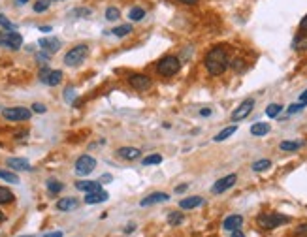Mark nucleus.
<instances>
[{"instance_id": "b1692460", "label": "nucleus", "mask_w": 307, "mask_h": 237, "mask_svg": "<svg viewBox=\"0 0 307 237\" xmlns=\"http://www.w3.org/2000/svg\"><path fill=\"white\" fill-rule=\"evenodd\" d=\"M129 32H132V25H121V27H115L113 30H111V34L117 38H122L127 36Z\"/></svg>"}, {"instance_id": "f3484780", "label": "nucleus", "mask_w": 307, "mask_h": 237, "mask_svg": "<svg viewBox=\"0 0 307 237\" xmlns=\"http://www.w3.org/2000/svg\"><path fill=\"white\" fill-rule=\"evenodd\" d=\"M76 188L81 190V192H85V194H89V192H94V190H100V183H98V181H78V183H76Z\"/></svg>"}, {"instance_id": "c85d7f7f", "label": "nucleus", "mask_w": 307, "mask_h": 237, "mask_svg": "<svg viewBox=\"0 0 307 237\" xmlns=\"http://www.w3.org/2000/svg\"><path fill=\"white\" fill-rule=\"evenodd\" d=\"M183 220H185V218H183V215H181V213H175V211H173V213H170V215H168V224H170V226H179Z\"/></svg>"}, {"instance_id": "09e8293b", "label": "nucleus", "mask_w": 307, "mask_h": 237, "mask_svg": "<svg viewBox=\"0 0 307 237\" xmlns=\"http://www.w3.org/2000/svg\"><path fill=\"white\" fill-rule=\"evenodd\" d=\"M179 2H183V4H196L198 0H179Z\"/></svg>"}, {"instance_id": "a878e982", "label": "nucleus", "mask_w": 307, "mask_h": 237, "mask_svg": "<svg viewBox=\"0 0 307 237\" xmlns=\"http://www.w3.org/2000/svg\"><path fill=\"white\" fill-rule=\"evenodd\" d=\"M281 151H298L301 147L300 141H281Z\"/></svg>"}, {"instance_id": "dca6fc26", "label": "nucleus", "mask_w": 307, "mask_h": 237, "mask_svg": "<svg viewBox=\"0 0 307 237\" xmlns=\"http://www.w3.org/2000/svg\"><path fill=\"white\" fill-rule=\"evenodd\" d=\"M241 224H243V216L241 215H230L224 218V222H222V228L224 230H237V228H241Z\"/></svg>"}, {"instance_id": "9b49d317", "label": "nucleus", "mask_w": 307, "mask_h": 237, "mask_svg": "<svg viewBox=\"0 0 307 237\" xmlns=\"http://www.w3.org/2000/svg\"><path fill=\"white\" fill-rule=\"evenodd\" d=\"M236 181H237V177L232 173V175H226V177H222V179H219L217 183L213 185V190L215 194H222L224 190H228V188H232L234 185H236Z\"/></svg>"}, {"instance_id": "9d476101", "label": "nucleus", "mask_w": 307, "mask_h": 237, "mask_svg": "<svg viewBox=\"0 0 307 237\" xmlns=\"http://www.w3.org/2000/svg\"><path fill=\"white\" fill-rule=\"evenodd\" d=\"M129 83L136 91H145V89L151 87V77L149 75H143V73H132L129 77Z\"/></svg>"}, {"instance_id": "37998d69", "label": "nucleus", "mask_w": 307, "mask_h": 237, "mask_svg": "<svg viewBox=\"0 0 307 237\" xmlns=\"http://www.w3.org/2000/svg\"><path fill=\"white\" fill-rule=\"evenodd\" d=\"M300 29H301V30H307V15H305V17H303V19H301Z\"/></svg>"}, {"instance_id": "a18cd8bd", "label": "nucleus", "mask_w": 307, "mask_h": 237, "mask_svg": "<svg viewBox=\"0 0 307 237\" xmlns=\"http://www.w3.org/2000/svg\"><path fill=\"white\" fill-rule=\"evenodd\" d=\"M232 237H245L241 233V231H239V228H237V230H232Z\"/></svg>"}, {"instance_id": "8fccbe9b", "label": "nucleus", "mask_w": 307, "mask_h": 237, "mask_svg": "<svg viewBox=\"0 0 307 237\" xmlns=\"http://www.w3.org/2000/svg\"><path fill=\"white\" fill-rule=\"evenodd\" d=\"M40 30L42 32H51V27H40Z\"/></svg>"}, {"instance_id": "f03ea898", "label": "nucleus", "mask_w": 307, "mask_h": 237, "mask_svg": "<svg viewBox=\"0 0 307 237\" xmlns=\"http://www.w3.org/2000/svg\"><path fill=\"white\" fill-rule=\"evenodd\" d=\"M288 220H290L288 216L279 215V213H262V215L257 218L258 226L264 228V230H273V228H277L281 224H286Z\"/></svg>"}, {"instance_id": "7ed1b4c3", "label": "nucleus", "mask_w": 307, "mask_h": 237, "mask_svg": "<svg viewBox=\"0 0 307 237\" xmlns=\"http://www.w3.org/2000/svg\"><path fill=\"white\" fill-rule=\"evenodd\" d=\"M87 55H89V45H85V43L76 45V47H72V49L66 53L65 64L66 66H79L87 58Z\"/></svg>"}, {"instance_id": "c756f323", "label": "nucleus", "mask_w": 307, "mask_h": 237, "mask_svg": "<svg viewBox=\"0 0 307 237\" xmlns=\"http://www.w3.org/2000/svg\"><path fill=\"white\" fill-rule=\"evenodd\" d=\"M63 188H65V185H63V183H58V181H55V179L47 181V190H49V192H53V194L60 192Z\"/></svg>"}, {"instance_id": "3c124183", "label": "nucleus", "mask_w": 307, "mask_h": 237, "mask_svg": "<svg viewBox=\"0 0 307 237\" xmlns=\"http://www.w3.org/2000/svg\"><path fill=\"white\" fill-rule=\"evenodd\" d=\"M134 228H136L134 224H132V226H127V231H129V233H130V231H134Z\"/></svg>"}, {"instance_id": "4c0bfd02", "label": "nucleus", "mask_w": 307, "mask_h": 237, "mask_svg": "<svg viewBox=\"0 0 307 237\" xmlns=\"http://www.w3.org/2000/svg\"><path fill=\"white\" fill-rule=\"evenodd\" d=\"M296 237H307V224H301L296 228Z\"/></svg>"}, {"instance_id": "6ab92c4d", "label": "nucleus", "mask_w": 307, "mask_h": 237, "mask_svg": "<svg viewBox=\"0 0 307 237\" xmlns=\"http://www.w3.org/2000/svg\"><path fill=\"white\" fill-rule=\"evenodd\" d=\"M204 203V198L200 196H193V198H185V200L179 201V207L181 209H194V207H200Z\"/></svg>"}, {"instance_id": "e433bc0d", "label": "nucleus", "mask_w": 307, "mask_h": 237, "mask_svg": "<svg viewBox=\"0 0 307 237\" xmlns=\"http://www.w3.org/2000/svg\"><path fill=\"white\" fill-rule=\"evenodd\" d=\"M74 98H76V91L68 87V89L65 91V100H66V102H74Z\"/></svg>"}, {"instance_id": "2eb2a0df", "label": "nucleus", "mask_w": 307, "mask_h": 237, "mask_svg": "<svg viewBox=\"0 0 307 237\" xmlns=\"http://www.w3.org/2000/svg\"><path fill=\"white\" fill-rule=\"evenodd\" d=\"M107 198H109L107 192H104V190H94V192H89V194L85 196V203H89V205L104 203V201H107Z\"/></svg>"}, {"instance_id": "7c9ffc66", "label": "nucleus", "mask_w": 307, "mask_h": 237, "mask_svg": "<svg viewBox=\"0 0 307 237\" xmlns=\"http://www.w3.org/2000/svg\"><path fill=\"white\" fill-rule=\"evenodd\" d=\"M281 111H283V106H279V104H270V106L266 108V115H268V117H277Z\"/></svg>"}, {"instance_id": "603ef678", "label": "nucleus", "mask_w": 307, "mask_h": 237, "mask_svg": "<svg viewBox=\"0 0 307 237\" xmlns=\"http://www.w3.org/2000/svg\"><path fill=\"white\" fill-rule=\"evenodd\" d=\"M4 218H6V216H4V213L0 211V222H4Z\"/></svg>"}, {"instance_id": "0eeeda50", "label": "nucleus", "mask_w": 307, "mask_h": 237, "mask_svg": "<svg viewBox=\"0 0 307 237\" xmlns=\"http://www.w3.org/2000/svg\"><path fill=\"white\" fill-rule=\"evenodd\" d=\"M4 119L8 121H29L30 119V109L27 108H8L2 111Z\"/></svg>"}, {"instance_id": "6e6d98bb", "label": "nucleus", "mask_w": 307, "mask_h": 237, "mask_svg": "<svg viewBox=\"0 0 307 237\" xmlns=\"http://www.w3.org/2000/svg\"><path fill=\"white\" fill-rule=\"evenodd\" d=\"M49 2H55V0H49Z\"/></svg>"}, {"instance_id": "de8ad7c7", "label": "nucleus", "mask_w": 307, "mask_h": 237, "mask_svg": "<svg viewBox=\"0 0 307 237\" xmlns=\"http://www.w3.org/2000/svg\"><path fill=\"white\" fill-rule=\"evenodd\" d=\"M200 115H204V117L211 115V109H202V111H200Z\"/></svg>"}, {"instance_id": "ddd939ff", "label": "nucleus", "mask_w": 307, "mask_h": 237, "mask_svg": "<svg viewBox=\"0 0 307 237\" xmlns=\"http://www.w3.org/2000/svg\"><path fill=\"white\" fill-rule=\"evenodd\" d=\"M168 200H170V196L166 194V192H153L151 196L143 198V200L140 201V205H142V207H149V205H155V203H164V201Z\"/></svg>"}, {"instance_id": "4be33fe9", "label": "nucleus", "mask_w": 307, "mask_h": 237, "mask_svg": "<svg viewBox=\"0 0 307 237\" xmlns=\"http://www.w3.org/2000/svg\"><path fill=\"white\" fill-rule=\"evenodd\" d=\"M236 130H237V126H228V128H224L222 132H219L213 139H215V141H224V139H228L232 134H236Z\"/></svg>"}, {"instance_id": "a19ab883", "label": "nucleus", "mask_w": 307, "mask_h": 237, "mask_svg": "<svg viewBox=\"0 0 307 237\" xmlns=\"http://www.w3.org/2000/svg\"><path fill=\"white\" fill-rule=\"evenodd\" d=\"M91 14V10H76V12H72V15H89Z\"/></svg>"}, {"instance_id": "cd10ccee", "label": "nucleus", "mask_w": 307, "mask_h": 237, "mask_svg": "<svg viewBox=\"0 0 307 237\" xmlns=\"http://www.w3.org/2000/svg\"><path fill=\"white\" fill-rule=\"evenodd\" d=\"M268 168H272V162L266 160V158L264 160H257V162L253 164V170H255V172H266Z\"/></svg>"}, {"instance_id": "473e14b6", "label": "nucleus", "mask_w": 307, "mask_h": 237, "mask_svg": "<svg viewBox=\"0 0 307 237\" xmlns=\"http://www.w3.org/2000/svg\"><path fill=\"white\" fill-rule=\"evenodd\" d=\"M119 15H121V12H119L117 8H113V6H109L106 10V19H107V21H117V19H119Z\"/></svg>"}, {"instance_id": "f257e3e1", "label": "nucleus", "mask_w": 307, "mask_h": 237, "mask_svg": "<svg viewBox=\"0 0 307 237\" xmlns=\"http://www.w3.org/2000/svg\"><path fill=\"white\" fill-rule=\"evenodd\" d=\"M230 66L228 53L224 47H213L206 55V68L211 75H221L226 72V68Z\"/></svg>"}, {"instance_id": "c9c22d12", "label": "nucleus", "mask_w": 307, "mask_h": 237, "mask_svg": "<svg viewBox=\"0 0 307 237\" xmlns=\"http://www.w3.org/2000/svg\"><path fill=\"white\" fill-rule=\"evenodd\" d=\"M294 49H298V51H301V49H307V38H296V42H294Z\"/></svg>"}, {"instance_id": "58836bf2", "label": "nucleus", "mask_w": 307, "mask_h": 237, "mask_svg": "<svg viewBox=\"0 0 307 237\" xmlns=\"http://www.w3.org/2000/svg\"><path fill=\"white\" fill-rule=\"evenodd\" d=\"M303 106H305V104H292V106H290V108H288V113H298V111H301V109H303Z\"/></svg>"}, {"instance_id": "2f4dec72", "label": "nucleus", "mask_w": 307, "mask_h": 237, "mask_svg": "<svg viewBox=\"0 0 307 237\" xmlns=\"http://www.w3.org/2000/svg\"><path fill=\"white\" fill-rule=\"evenodd\" d=\"M162 162V156L160 154H149V156H145L142 160L143 166H153V164H160Z\"/></svg>"}, {"instance_id": "ea45409f", "label": "nucleus", "mask_w": 307, "mask_h": 237, "mask_svg": "<svg viewBox=\"0 0 307 237\" xmlns=\"http://www.w3.org/2000/svg\"><path fill=\"white\" fill-rule=\"evenodd\" d=\"M32 109H34L36 113H45V106H43V104H34Z\"/></svg>"}, {"instance_id": "c03bdc74", "label": "nucleus", "mask_w": 307, "mask_h": 237, "mask_svg": "<svg viewBox=\"0 0 307 237\" xmlns=\"http://www.w3.org/2000/svg\"><path fill=\"white\" fill-rule=\"evenodd\" d=\"M300 102L301 104H307V91H303V93L300 94Z\"/></svg>"}, {"instance_id": "f704fd0d", "label": "nucleus", "mask_w": 307, "mask_h": 237, "mask_svg": "<svg viewBox=\"0 0 307 237\" xmlns=\"http://www.w3.org/2000/svg\"><path fill=\"white\" fill-rule=\"evenodd\" d=\"M0 29H4V30H15V27H14V23L8 21L6 15L0 14Z\"/></svg>"}, {"instance_id": "393cba45", "label": "nucleus", "mask_w": 307, "mask_h": 237, "mask_svg": "<svg viewBox=\"0 0 307 237\" xmlns=\"http://www.w3.org/2000/svg\"><path fill=\"white\" fill-rule=\"evenodd\" d=\"M129 17H130V21H142L143 17H145V12H143L142 8H132L129 12Z\"/></svg>"}, {"instance_id": "412c9836", "label": "nucleus", "mask_w": 307, "mask_h": 237, "mask_svg": "<svg viewBox=\"0 0 307 237\" xmlns=\"http://www.w3.org/2000/svg\"><path fill=\"white\" fill-rule=\"evenodd\" d=\"M270 130H272V126L268 122H257V124L251 126V134L253 136H266Z\"/></svg>"}, {"instance_id": "20e7f679", "label": "nucleus", "mask_w": 307, "mask_h": 237, "mask_svg": "<svg viewBox=\"0 0 307 237\" xmlns=\"http://www.w3.org/2000/svg\"><path fill=\"white\" fill-rule=\"evenodd\" d=\"M179 68H181V62L177 57H164L157 64V72L164 77H171L179 72Z\"/></svg>"}, {"instance_id": "39448f33", "label": "nucleus", "mask_w": 307, "mask_h": 237, "mask_svg": "<svg viewBox=\"0 0 307 237\" xmlns=\"http://www.w3.org/2000/svg\"><path fill=\"white\" fill-rule=\"evenodd\" d=\"M94 168H96V160L93 156H89V154H83V156L78 158V162H76V173L78 175H89V173L94 172Z\"/></svg>"}, {"instance_id": "72a5a7b5", "label": "nucleus", "mask_w": 307, "mask_h": 237, "mask_svg": "<svg viewBox=\"0 0 307 237\" xmlns=\"http://www.w3.org/2000/svg\"><path fill=\"white\" fill-rule=\"evenodd\" d=\"M49 4H51L49 0H38L34 4V12L36 14H42V12H45V10L49 8Z\"/></svg>"}, {"instance_id": "864d4df0", "label": "nucleus", "mask_w": 307, "mask_h": 237, "mask_svg": "<svg viewBox=\"0 0 307 237\" xmlns=\"http://www.w3.org/2000/svg\"><path fill=\"white\" fill-rule=\"evenodd\" d=\"M29 0H17V4H27Z\"/></svg>"}, {"instance_id": "6e6552de", "label": "nucleus", "mask_w": 307, "mask_h": 237, "mask_svg": "<svg viewBox=\"0 0 307 237\" xmlns=\"http://www.w3.org/2000/svg\"><path fill=\"white\" fill-rule=\"evenodd\" d=\"M253 108H255V100H253V98H247V100L241 102V104L234 109V113H232V121L237 122V121H241V119H245V117L253 111Z\"/></svg>"}, {"instance_id": "f8f14e48", "label": "nucleus", "mask_w": 307, "mask_h": 237, "mask_svg": "<svg viewBox=\"0 0 307 237\" xmlns=\"http://www.w3.org/2000/svg\"><path fill=\"white\" fill-rule=\"evenodd\" d=\"M38 45H40L47 55H53V53H57V51L60 49V40H57V38H42V40L38 42Z\"/></svg>"}, {"instance_id": "423d86ee", "label": "nucleus", "mask_w": 307, "mask_h": 237, "mask_svg": "<svg viewBox=\"0 0 307 237\" xmlns=\"http://www.w3.org/2000/svg\"><path fill=\"white\" fill-rule=\"evenodd\" d=\"M40 81L49 87H57L63 81V72L60 70H49V68H42L40 70Z\"/></svg>"}, {"instance_id": "49530a36", "label": "nucleus", "mask_w": 307, "mask_h": 237, "mask_svg": "<svg viewBox=\"0 0 307 237\" xmlns=\"http://www.w3.org/2000/svg\"><path fill=\"white\" fill-rule=\"evenodd\" d=\"M185 190H187V185H181V187L175 188V192H179V194H181V192H185Z\"/></svg>"}, {"instance_id": "a211bd4d", "label": "nucleus", "mask_w": 307, "mask_h": 237, "mask_svg": "<svg viewBox=\"0 0 307 237\" xmlns=\"http://www.w3.org/2000/svg\"><path fill=\"white\" fill-rule=\"evenodd\" d=\"M117 154L121 158H125V160H136V158H140L142 151L136 149V147H121V149L117 151Z\"/></svg>"}, {"instance_id": "79ce46f5", "label": "nucleus", "mask_w": 307, "mask_h": 237, "mask_svg": "<svg viewBox=\"0 0 307 237\" xmlns=\"http://www.w3.org/2000/svg\"><path fill=\"white\" fill-rule=\"evenodd\" d=\"M43 237H63V231H51V233H45Z\"/></svg>"}, {"instance_id": "5701e85b", "label": "nucleus", "mask_w": 307, "mask_h": 237, "mask_svg": "<svg viewBox=\"0 0 307 237\" xmlns=\"http://www.w3.org/2000/svg\"><path fill=\"white\" fill-rule=\"evenodd\" d=\"M12 201H14V192L10 188L0 187V203L4 205V203H12Z\"/></svg>"}, {"instance_id": "bb28decb", "label": "nucleus", "mask_w": 307, "mask_h": 237, "mask_svg": "<svg viewBox=\"0 0 307 237\" xmlns=\"http://www.w3.org/2000/svg\"><path fill=\"white\" fill-rule=\"evenodd\" d=\"M0 179H4L6 183H14V185H17V183H19V177H17L15 173L4 172V170H0Z\"/></svg>"}, {"instance_id": "4468645a", "label": "nucleus", "mask_w": 307, "mask_h": 237, "mask_svg": "<svg viewBox=\"0 0 307 237\" xmlns=\"http://www.w3.org/2000/svg\"><path fill=\"white\" fill-rule=\"evenodd\" d=\"M6 164H8V168H12L15 172H30V170H32L30 162L29 160H25V158H8Z\"/></svg>"}, {"instance_id": "aec40b11", "label": "nucleus", "mask_w": 307, "mask_h": 237, "mask_svg": "<svg viewBox=\"0 0 307 237\" xmlns=\"http://www.w3.org/2000/svg\"><path fill=\"white\" fill-rule=\"evenodd\" d=\"M76 207H78V200L76 198H63V200L57 201L58 211H72V209Z\"/></svg>"}, {"instance_id": "5fc2aeb1", "label": "nucleus", "mask_w": 307, "mask_h": 237, "mask_svg": "<svg viewBox=\"0 0 307 237\" xmlns=\"http://www.w3.org/2000/svg\"><path fill=\"white\" fill-rule=\"evenodd\" d=\"M21 237H32V235H21Z\"/></svg>"}, {"instance_id": "1a4fd4ad", "label": "nucleus", "mask_w": 307, "mask_h": 237, "mask_svg": "<svg viewBox=\"0 0 307 237\" xmlns=\"http://www.w3.org/2000/svg\"><path fill=\"white\" fill-rule=\"evenodd\" d=\"M2 45H4V47H8V49H12V51H17L23 45L21 34H19V32H15V30H6Z\"/></svg>"}]
</instances>
